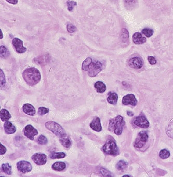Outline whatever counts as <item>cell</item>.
Segmentation results:
<instances>
[{"label": "cell", "mask_w": 173, "mask_h": 177, "mask_svg": "<svg viewBox=\"0 0 173 177\" xmlns=\"http://www.w3.org/2000/svg\"><path fill=\"white\" fill-rule=\"evenodd\" d=\"M0 117L2 121H7L11 117V115L9 111L5 109H2L0 112Z\"/></svg>", "instance_id": "obj_21"}, {"label": "cell", "mask_w": 173, "mask_h": 177, "mask_svg": "<svg viewBox=\"0 0 173 177\" xmlns=\"http://www.w3.org/2000/svg\"><path fill=\"white\" fill-rule=\"evenodd\" d=\"M122 103L125 105H131L134 106L136 105L137 100L135 97L134 95L133 94H129L125 95L123 97Z\"/></svg>", "instance_id": "obj_12"}, {"label": "cell", "mask_w": 173, "mask_h": 177, "mask_svg": "<svg viewBox=\"0 0 173 177\" xmlns=\"http://www.w3.org/2000/svg\"><path fill=\"white\" fill-rule=\"evenodd\" d=\"M9 55V53L7 48L4 46H1V58L5 59Z\"/></svg>", "instance_id": "obj_27"}, {"label": "cell", "mask_w": 173, "mask_h": 177, "mask_svg": "<svg viewBox=\"0 0 173 177\" xmlns=\"http://www.w3.org/2000/svg\"><path fill=\"white\" fill-rule=\"evenodd\" d=\"M148 60L149 63L151 65H154L157 63V60H156V58H154V56H148Z\"/></svg>", "instance_id": "obj_39"}, {"label": "cell", "mask_w": 173, "mask_h": 177, "mask_svg": "<svg viewBox=\"0 0 173 177\" xmlns=\"http://www.w3.org/2000/svg\"><path fill=\"white\" fill-rule=\"evenodd\" d=\"M66 167V164L63 162H57L52 165V169L56 171H63Z\"/></svg>", "instance_id": "obj_19"}, {"label": "cell", "mask_w": 173, "mask_h": 177, "mask_svg": "<svg viewBox=\"0 0 173 177\" xmlns=\"http://www.w3.org/2000/svg\"><path fill=\"white\" fill-rule=\"evenodd\" d=\"M129 66L135 69H141L143 65L142 60L139 57H134L129 60L128 62Z\"/></svg>", "instance_id": "obj_13"}, {"label": "cell", "mask_w": 173, "mask_h": 177, "mask_svg": "<svg viewBox=\"0 0 173 177\" xmlns=\"http://www.w3.org/2000/svg\"><path fill=\"white\" fill-rule=\"evenodd\" d=\"M167 134L170 137L173 138V123L171 124L168 127Z\"/></svg>", "instance_id": "obj_37"}, {"label": "cell", "mask_w": 173, "mask_h": 177, "mask_svg": "<svg viewBox=\"0 0 173 177\" xmlns=\"http://www.w3.org/2000/svg\"><path fill=\"white\" fill-rule=\"evenodd\" d=\"M23 76L26 83L30 86L38 84L41 78L39 70L34 67L26 69L23 72Z\"/></svg>", "instance_id": "obj_1"}, {"label": "cell", "mask_w": 173, "mask_h": 177, "mask_svg": "<svg viewBox=\"0 0 173 177\" xmlns=\"http://www.w3.org/2000/svg\"><path fill=\"white\" fill-rule=\"evenodd\" d=\"M12 44L17 53H22L26 51V48L23 46V42L20 39L18 38L13 39L12 40Z\"/></svg>", "instance_id": "obj_11"}, {"label": "cell", "mask_w": 173, "mask_h": 177, "mask_svg": "<svg viewBox=\"0 0 173 177\" xmlns=\"http://www.w3.org/2000/svg\"><path fill=\"white\" fill-rule=\"evenodd\" d=\"M94 87L98 93H103L106 90V86L102 81L96 82Z\"/></svg>", "instance_id": "obj_22"}, {"label": "cell", "mask_w": 173, "mask_h": 177, "mask_svg": "<svg viewBox=\"0 0 173 177\" xmlns=\"http://www.w3.org/2000/svg\"><path fill=\"white\" fill-rule=\"evenodd\" d=\"M134 123L136 126L142 128H147L149 126V123L148 120L145 117V116L143 115H140L136 117L134 121Z\"/></svg>", "instance_id": "obj_10"}, {"label": "cell", "mask_w": 173, "mask_h": 177, "mask_svg": "<svg viewBox=\"0 0 173 177\" xmlns=\"http://www.w3.org/2000/svg\"><path fill=\"white\" fill-rule=\"evenodd\" d=\"M23 134L30 140H33L34 136L38 134V131L31 125H28L23 130Z\"/></svg>", "instance_id": "obj_8"}, {"label": "cell", "mask_w": 173, "mask_h": 177, "mask_svg": "<svg viewBox=\"0 0 173 177\" xmlns=\"http://www.w3.org/2000/svg\"><path fill=\"white\" fill-rule=\"evenodd\" d=\"M106 154L111 155H117L119 154V149L114 140H108L102 148Z\"/></svg>", "instance_id": "obj_4"}, {"label": "cell", "mask_w": 173, "mask_h": 177, "mask_svg": "<svg viewBox=\"0 0 173 177\" xmlns=\"http://www.w3.org/2000/svg\"><path fill=\"white\" fill-rule=\"evenodd\" d=\"M6 83L5 76L2 70H1V86L4 87Z\"/></svg>", "instance_id": "obj_36"}, {"label": "cell", "mask_w": 173, "mask_h": 177, "mask_svg": "<svg viewBox=\"0 0 173 177\" xmlns=\"http://www.w3.org/2000/svg\"><path fill=\"white\" fill-rule=\"evenodd\" d=\"M121 39L122 42L126 44L129 40V33L126 29H123L121 33Z\"/></svg>", "instance_id": "obj_20"}, {"label": "cell", "mask_w": 173, "mask_h": 177, "mask_svg": "<svg viewBox=\"0 0 173 177\" xmlns=\"http://www.w3.org/2000/svg\"><path fill=\"white\" fill-rule=\"evenodd\" d=\"M117 100H118V96L117 94L115 93H110L108 97L107 98V100L108 103L112 105H115L117 103Z\"/></svg>", "instance_id": "obj_23"}, {"label": "cell", "mask_w": 173, "mask_h": 177, "mask_svg": "<svg viewBox=\"0 0 173 177\" xmlns=\"http://www.w3.org/2000/svg\"><path fill=\"white\" fill-rule=\"evenodd\" d=\"M17 167L18 170L23 174H26L31 171L32 166L30 162L26 161H21L18 162Z\"/></svg>", "instance_id": "obj_7"}, {"label": "cell", "mask_w": 173, "mask_h": 177, "mask_svg": "<svg viewBox=\"0 0 173 177\" xmlns=\"http://www.w3.org/2000/svg\"><path fill=\"white\" fill-rule=\"evenodd\" d=\"M159 155L163 159H165L170 156V152L166 149H163L160 151Z\"/></svg>", "instance_id": "obj_31"}, {"label": "cell", "mask_w": 173, "mask_h": 177, "mask_svg": "<svg viewBox=\"0 0 173 177\" xmlns=\"http://www.w3.org/2000/svg\"><path fill=\"white\" fill-rule=\"evenodd\" d=\"M59 141L60 144L66 148H70L72 145L71 141L70 140V138H69L67 135H66L63 137L59 138Z\"/></svg>", "instance_id": "obj_18"}, {"label": "cell", "mask_w": 173, "mask_h": 177, "mask_svg": "<svg viewBox=\"0 0 173 177\" xmlns=\"http://www.w3.org/2000/svg\"><path fill=\"white\" fill-rule=\"evenodd\" d=\"M9 3L12 4H17L18 3V0H6Z\"/></svg>", "instance_id": "obj_41"}, {"label": "cell", "mask_w": 173, "mask_h": 177, "mask_svg": "<svg viewBox=\"0 0 173 177\" xmlns=\"http://www.w3.org/2000/svg\"><path fill=\"white\" fill-rule=\"evenodd\" d=\"M1 170L2 172L9 175L12 174V167L9 163L3 164L1 166Z\"/></svg>", "instance_id": "obj_24"}, {"label": "cell", "mask_w": 173, "mask_h": 177, "mask_svg": "<svg viewBox=\"0 0 173 177\" xmlns=\"http://www.w3.org/2000/svg\"><path fill=\"white\" fill-rule=\"evenodd\" d=\"M125 125V121L123 117L121 116L110 120L109 123L108 129L110 131L114 133L116 135H121L122 133L123 128Z\"/></svg>", "instance_id": "obj_2"}, {"label": "cell", "mask_w": 173, "mask_h": 177, "mask_svg": "<svg viewBox=\"0 0 173 177\" xmlns=\"http://www.w3.org/2000/svg\"><path fill=\"white\" fill-rule=\"evenodd\" d=\"M90 127L92 130H94L95 131L98 132L101 131L102 130V126L99 118V117L95 118L90 123Z\"/></svg>", "instance_id": "obj_15"}, {"label": "cell", "mask_w": 173, "mask_h": 177, "mask_svg": "<svg viewBox=\"0 0 173 177\" xmlns=\"http://www.w3.org/2000/svg\"><path fill=\"white\" fill-rule=\"evenodd\" d=\"M3 33H2V31L1 30V39H3Z\"/></svg>", "instance_id": "obj_43"}, {"label": "cell", "mask_w": 173, "mask_h": 177, "mask_svg": "<svg viewBox=\"0 0 173 177\" xmlns=\"http://www.w3.org/2000/svg\"><path fill=\"white\" fill-rule=\"evenodd\" d=\"M66 154L64 152H55L51 153L50 155V158L52 159H59V158H65Z\"/></svg>", "instance_id": "obj_26"}, {"label": "cell", "mask_w": 173, "mask_h": 177, "mask_svg": "<svg viewBox=\"0 0 173 177\" xmlns=\"http://www.w3.org/2000/svg\"><path fill=\"white\" fill-rule=\"evenodd\" d=\"M92 62V59L90 58H88L83 62L82 64V70L84 71H88V68L90 64Z\"/></svg>", "instance_id": "obj_29"}, {"label": "cell", "mask_w": 173, "mask_h": 177, "mask_svg": "<svg viewBox=\"0 0 173 177\" xmlns=\"http://www.w3.org/2000/svg\"><path fill=\"white\" fill-rule=\"evenodd\" d=\"M67 29L69 33H74V32L77 31V30L76 26H74V25H72V24H70V23L67 25Z\"/></svg>", "instance_id": "obj_35"}, {"label": "cell", "mask_w": 173, "mask_h": 177, "mask_svg": "<svg viewBox=\"0 0 173 177\" xmlns=\"http://www.w3.org/2000/svg\"><path fill=\"white\" fill-rule=\"evenodd\" d=\"M102 70V63L99 61H92L88 68V75L90 77H95Z\"/></svg>", "instance_id": "obj_5"}, {"label": "cell", "mask_w": 173, "mask_h": 177, "mask_svg": "<svg viewBox=\"0 0 173 177\" xmlns=\"http://www.w3.org/2000/svg\"><path fill=\"white\" fill-rule=\"evenodd\" d=\"M23 111L25 114L29 116H34L35 114V109L30 104H25L23 107Z\"/></svg>", "instance_id": "obj_16"}, {"label": "cell", "mask_w": 173, "mask_h": 177, "mask_svg": "<svg viewBox=\"0 0 173 177\" xmlns=\"http://www.w3.org/2000/svg\"><path fill=\"white\" fill-rule=\"evenodd\" d=\"M45 126L48 130L51 131L52 133L54 134L55 135L59 138L67 135L66 131L63 128L55 122L48 121L45 123Z\"/></svg>", "instance_id": "obj_3"}, {"label": "cell", "mask_w": 173, "mask_h": 177, "mask_svg": "<svg viewBox=\"0 0 173 177\" xmlns=\"http://www.w3.org/2000/svg\"><path fill=\"white\" fill-rule=\"evenodd\" d=\"M127 114L128 116H133L134 115L133 112H132V111H128V112H127Z\"/></svg>", "instance_id": "obj_42"}, {"label": "cell", "mask_w": 173, "mask_h": 177, "mask_svg": "<svg viewBox=\"0 0 173 177\" xmlns=\"http://www.w3.org/2000/svg\"><path fill=\"white\" fill-rule=\"evenodd\" d=\"M128 163L127 162L120 160L116 165V168L118 170H123L127 168Z\"/></svg>", "instance_id": "obj_25"}, {"label": "cell", "mask_w": 173, "mask_h": 177, "mask_svg": "<svg viewBox=\"0 0 173 177\" xmlns=\"http://www.w3.org/2000/svg\"><path fill=\"white\" fill-rule=\"evenodd\" d=\"M49 109L45 107H40L38 109V114L40 116H43L49 112Z\"/></svg>", "instance_id": "obj_33"}, {"label": "cell", "mask_w": 173, "mask_h": 177, "mask_svg": "<svg viewBox=\"0 0 173 177\" xmlns=\"http://www.w3.org/2000/svg\"><path fill=\"white\" fill-rule=\"evenodd\" d=\"M37 142L38 145H45L46 144H47L48 140H47V138L45 136L40 135L37 139Z\"/></svg>", "instance_id": "obj_28"}, {"label": "cell", "mask_w": 173, "mask_h": 177, "mask_svg": "<svg viewBox=\"0 0 173 177\" xmlns=\"http://www.w3.org/2000/svg\"><path fill=\"white\" fill-rule=\"evenodd\" d=\"M32 160L38 165H43L47 162V156L43 153H37L32 156Z\"/></svg>", "instance_id": "obj_9"}, {"label": "cell", "mask_w": 173, "mask_h": 177, "mask_svg": "<svg viewBox=\"0 0 173 177\" xmlns=\"http://www.w3.org/2000/svg\"><path fill=\"white\" fill-rule=\"evenodd\" d=\"M6 151H7V149L5 147H4L2 144H1V150H0L1 155H3V154H5Z\"/></svg>", "instance_id": "obj_40"}, {"label": "cell", "mask_w": 173, "mask_h": 177, "mask_svg": "<svg viewBox=\"0 0 173 177\" xmlns=\"http://www.w3.org/2000/svg\"><path fill=\"white\" fill-rule=\"evenodd\" d=\"M4 128L6 133L9 135L15 133L16 131V127L13 125L12 123L9 121H6L4 125Z\"/></svg>", "instance_id": "obj_17"}, {"label": "cell", "mask_w": 173, "mask_h": 177, "mask_svg": "<svg viewBox=\"0 0 173 177\" xmlns=\"http://www.w3.org/2000/svg\"><path fill=\"white\" fill-rule=\"evenodd\" d=\"M124 3L125 4L126 7H133L135 5L136 0H124Z\"/></svg>", "instance_id": "obj_34"}, {"label": "cell", "mask_w": 173, "mask_h": 177, "mask_svg": "<svg viewBox=\"0 0 173 177\" xmlns=\"http://www.w3.org/2000/svg\"><path fill=\"white\" fill-rule=\"evenodd\" d=\"M133 41L135 44L141 45L146 42L147 39L145 37H143L142 34L136 32L133 34Z\"/></svg>", "instance_id": "obj_14"}, {"label": "cell", "mask_w": 173, "mask_h": 177, "mask_svg": "<svg viewBox=\"0 0 173 177\" xmlns=\"http://www.w3.org/2000/svg\"><path fill=\"white\" fill-rule=\"evenodd\" d=\"M148 139V135L147 131H140V133L138 134L136 139L135 140L134 144L135 147L138 149L142 148L147 142Z\"/></svg>", "instance_id": "obj_6"}, {"label": "cell", "mask_w": 173, "mask_h": 177, "mask_svg": "<svg viewBox=\"0 0 173 177\" xmlns=\"http://www.w3.org/2000/svg\"><path fill=\"white\" fill-rule=\"evenodd\" d=\"M142 32L143 35H145L147 37H150L154 33L153 30L149 28L143 29V30H142Z\"/></svg>", "instance_id": "obj_30"}, {"label": "cell", "mask_w": 173, "mask_h": 177, "mask_svg": "<svg viewBox=\"0 0 173 177\" xmlns=\"http://www.w3.org/2000/svg\"><path fill=\"white\" fill-rule=\"evenodd\" d=\"M100 173L105 177H112V175H111V173L107 169L104 168H101L100 170Z\"/></svg>", "instance_id": "obj_38"}, {"label": "cell", "mask_w": 173, "mask_h": 177, "mask_svg": "<svg viewBox=\"0 0 173 177\" xmlns=\"http://www.w3.org/2000/svg\"><path fill=\"white\" fill-rule=\"evenodd\" d=\"M67 5L68 11L71 12V11H73L74 7H75V6L77 5V3L75 1H68L67 2Z\"/></svg>", "instance_id": "obj_32"}]
</instances>
